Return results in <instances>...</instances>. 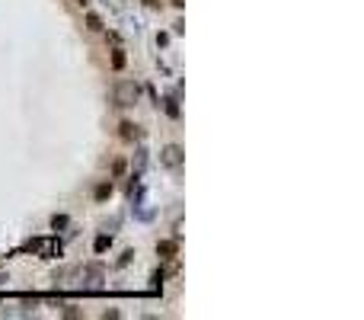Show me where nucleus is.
I'll return each mask as SVG.
<instances>
[{
	"instance_id": "nucleus-6",
	"label": "nucleus",
	"mask_w": 364,
	"mask_h": 320,
	"mask_svg": "<svg viewBox=\"0 0 364 320\" xmlns=\"http://www.w3.org/2000/svg\"><path fill=\"white\" fill-rule=\"evenodd\" d=\"M86 26H90L93 32H99V29H102V19H99L96 13H90V16H86Z\"/></svg>"
},
{
	"instance_id": "nucleus-12",
	"label": "nucleus",
	"mask_w": 364,
	"mask_h": 320,
	"mask_svg": "<svg viewBox=\"0 0 364 320\" xmlns=\"http://www.w3.org/2000/svg\"><path fill=\"white\" fill-rule=\"evenodd\" d=\"M77 3H80V7H83V3H86V0H77Z\"/></svg>"
},
{
	"instance_id": "nucleus-4",
	"label": "nucleus",
	"mask_w": 364,
	"mask_h": 320,
	"mask_svg": "<svg viewBox=\"0 0 364 320\" xmlns=\"http://www.w3.org/2000/svg\"><path fill=\"white\" fill-rule=\"evenodd\" d=\"M176 250H179V247H176V240H160V244H157V253H160L163 259H173Z\"/></svg>"
},
{
	"instance_id": "nucleus-11",
	"label": "nucleus",
	"mask_w": 364,
	"mask_h": 320,
	"mask_svg": "<svg viewBox=\"0 0 364 320\" xmlns=\"http://www.w3.org/2000/svg\"><path fill=\"white\" fill-rule=\"evenodd\" d=\"M166 112H169V115H173V119H176V115H179V106H176V103H166Z\"/></svg>"
},
{
	"instance_id": "nucleus-9",
	"label": "nucleus",
	"mask_w": 364,
	"mask_h": 320,
	"mask_svg": "<svg viewBox=\"0 0 364 320\" xmlns=\"http://www.w3.org/2000/svg\"><path fill=\"white\" fill-rule=\"evenodd\" d=\"M64 224H67V218H64V214H54V218H51V228H54V231L64 228Z\"/></svg>"
},
{
	"instance_id": "nucleus-3",
	"label": "nucleus",
	"mask_w": 364,
	"mask_h": 320,
	"mask_svg": "<svg viewBox=\"0 0 364 320\" xmlns=\"http://www.w3.org/2000/svg\"><path fill=\"white\" fill-rule=\"evenodd\" d=\"M118 138L121 141H137V138H141V128H137L134 122H121L118 125Z\"/></svg>"
},
{
	"instance_id": "nucleus-8",
	"label": "nucleus",
	"mask_w": 364,
	"mask_h": 320,
	"mask_svg": "<svg viewBox=\"0 0 364 320\" xmlns=\"http://www.w3.org/2000/svg\"><path fill=\"white\" fill-rule=\"evenodd\" d=\"M109 244H112V237H96V253H102V250H109Z\"/></svg>"
},
{
	"instance_id": "nucleus-7",
	"label": "nucleus",
	"mask_w": 364,
	"mask_h": 320,
	"mask_svg": "<svg viewBox=\"0 0 364 320\" xmlns=\"http://www.w3.org/2000/svg\"><path fill=\"white\" fill-rule=\"evenodd\" d=\"M125 170H128V163H125V157H118V160L112 163V176H121Z\"/></svg>"
},
{
	"instance_id": "nucleus-2",
	"label": "nucleus",
	"mask_w": 364,
	"mask_h": 320,
	"mask_svg": "<svg viewBox=\"0 0 364 320\" xmlns=\"http://www.w3.org/2000/svg\"><path fill=\"white\" fill-rule=\"evenodd\" d=\"M160 160H163L166 167H182V147H179V144H169V147H163Z\"/></svg>"
},
{
	"instance_id": "nucleus-10",
	"label": "nucleus",
	"mask_w": 364,
	"mask_h": 320,
	"mask_svg": "<svg viewBox=\"0 0 364 320\" xmlns=\"http://www.w3.org/2000/svg\"><path fill=\"white\" fill-rule=\"evenodd\" d=\"M112 64L121 71V68H125V54H121V52H115V54H112Z\"/></svg>"
},
{
	"instance_id": "nucleus-1",
	"label": "nucleus",
	"mask_w": 364,
	"mask_h": 320,
	"mask_svg": "<svg viewBox=\"0 0 364 320\" xmlns=\"http://www.w3.org/2000/svg\"><path fill=\"white\" fill-rule=\"evenodd\" d=\"M137 96H141V87L137 84H131V80L115 84V106H134Z\"/></svg>"
},
{
	"instance_id": "nucleus-5",
	"label": "nucleus",
	"mask_w": 364,
	"mask_h": 320,
	"mask_svg": "<svg viewBox=\"0 0 364 320\" xmlns=\"http://www.w3.org/2000/svg\"><path fill=\"white\" fill-rule=\"evenodd\" d=\"M93 196H96V202H106V198L112 196V183H99V186H96V192H93Z\"/></svg>"
}]
</instances>
